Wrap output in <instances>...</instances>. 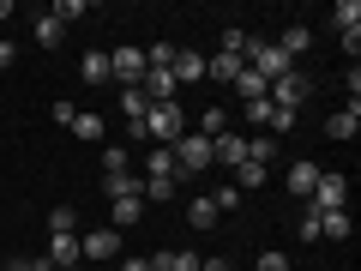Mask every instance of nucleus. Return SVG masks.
<instances>
[{"label":"nucleus","instance_id":"obj_3","mask_svg":"<svg viewBox=\"0 0 361 271\" xmlns=\"http://www.w3.org/2000/svg\"><path fill=\"white\" fill-rule=\"evenodd\" d=\"M247 66H253V73H259V78L271 85V78H283V73H289L295 61H289V54L277 49V42H259V37H253V42H247Z\"/></svg>","mask_w":361,"mask_h":271},{"label":"nucleus","instance_id":"obj_40","mask_svg":"<svg viewBox=\"0 0 361 271\" xmlns=\"http://www.w3.org/2000/svg\"><path fill=\"white\" fill-rule=\"evenodd\" d=\"M0 66H18V49H13V42H0Z\"/></svg>","mask_w":361,"mask_h":271},{"label":"nucleus","instance_id":"obj_31","mask_svg":"<svg viewBox=\"0 0 361 271\" xmlns=\"http://www.w3.org/2000/svg\"><path fill=\"white\" fill-rule=\"evenodd\" d=\"M151 271H199V259H193V253H157Z\"/></svg>","mask_w":361,"mask_h":271},{"label":"nucleus","instance_id":"obj_35","mask_svg":"<svg viewBox=\"0 0 361 271\" xmlns=\"http://www.w3.org/2000/svg\"><path fill=\"white\" fill-rule=\"evenodd\" d=\"M295 229H301V241H319V217H313L307 205H301V223H295Z\"/></svg>","mask_w":361,"mask_h":271},{"label":"nucleus","instance_id":"obj_32","mask_svg":"<svg viewBox=\"0 0 361 271\" xmlns=\"http://www.w3.org/2000/svg\"><path fill=\"white\" fill-rule=\"evenodd\" d=\"M145 109H151V103H145V90H139V85H133V90H121V115H127V121H139Z\"/></svg>","mask_w":361,"mask_h":271},{"label":"nucleus","instance_id":"obj_4","mask_svg":"<svg viewBox=\"0 0 361 271\" xmlns=\"http://www.w3.org/2000/svg\"><path fill=\"white\" fill-rule=\"evenodd\" d=\"M169 151H175V175H199V169H211V139H199V133H180Z\"/></svg>","mask_w":361,"mask_h":271},{"label":"nucleus","instance_id":"obj_26","mask_svg":"<svg viewBox=\"0 0 361 271\" xmlns=\"http://www.w3.org/2000/svg\"><path fill=\"white\" fill-rule=\"evenodd\" d=\"M145 175H175V151H169V145H151V157H145Z\"/></svg>","mask_w":361,"mask_h":271},{"label":"nucleus","instance_id":"obj_42","mask_svg":"<svg viewBox=\"0 0 361 271\" xmlns=\"http://www.w3.org/2000/svg\"><path fill=\"white\" fill-rule=\"evenodd\" d=\"M199 271H229V265H223V259H199Z\"/></svg>","mask_w":361,"mask_h":271},{"label":"nucleus","instance_id":"obj_16","mask_svg":"<svg viewBox=\"0 0 361 271\" xmlns=\"http://www.w3.org/2000/svg\"><path fill=\"white\" fill-rule=\"evenodd\" d=\"M139 199H145V205H169V199H175V175H145Z\"/></svg>","mask_w":361,"mask_h":271},{"label":"nucleus","instance_id":"obj_11","mask_svg":"<svg viewBox=\"0 0 361 271\" xmlns=\"http://www.w3.org/2000/svg\"><path fill=\"white\" fill-rule=\"evenodd\" d=\"M337 30H343V42H349V54H355V42H361V6L355 0H337Z\"/></svg>","mask_w":361,"mask_h":271},{"label":"nucleus","instance_id":"obj_22","mask_svg":"<svg viewBox=\"0 0 361 271\" xmlns=\"http://www.w3.org/2000/svg\"><path fill=\"white\" fill-rule=\"evenodd\" d=\"M61 37H66V25H61L54 13H42V18H37V49H61Z\"/></svg>","mask_w":361,"mask_h":271},{"label":"nucleus","instance_id":"obj_13","mask_svg":"<svg viewBox=\"0 0 361 271\" xmlns=\"http://www.w3.org/2000/svg\"><path fill=\"white\" fill-rule=\"evenodd\" d=\"M145 217V199H109V229H133Z\"/></svg>","mask_w":361,"mask_h":271},{"label":"nucleus","instance_id":"obj_36","mask_svg":"<svg viewBox=\"0 0 361 271\" xmlns=\"http://www.w3.org/2000/svg\"><path fill=\"white\" fill-rule=\"evenodd\" d=\"M127 163H133V157L121 151V145H109V157H103V175H115V169H127Z\"/></svg>","mask_w":361,"mask_h":271},{"label":"nucleus","instance_id":"obj_10","mask_svg":"<svg viewBox=\"0 0 361 271\" xmlns=\"http://www.w3.org/2000/svg\"><path fill=\"white\" fill-rule=\"evenodd\" d=\"M139 90H145V103H175V97H180V85H175L169 73H145Z\"/></svg>","mask_w":361,"mask_h":271},{"label":"nucleus","instance_id":"obj_38","mask_svg":"<svg viewBox=\"0 0 361 271\" xmlns=\"http://www.w3.org/2000/svg\"><path fill=\"white\" fill-rule=\"evenodd\" d=\"M54 18H61V25H66V18H85V0H61V6H54Z\"/></svg>","mask_w":361,"mask_h":271},{"label":"nucleus","instance_id":"obj_19","mask_svg":"<svg viewBox=\"0 0 361 271\" xmlns=\"http://www.w3.org/2000/svg\"><path fill=\"white\" fill-rule=\"evenodd\" d=\"M319 241H349V211H319Z\"/></svg>","mask_w":361,"mask_h":271},{"label":"nucleus","instance_id":"obj_1","mask_svg":"<svg viewBox=\"0 0 361 271\" xmlns=\"http://www.w3.org/2000/svg\"><path fill=\"white\" fill-rule=\"evenodd\" d=\"M133 133L151 139V145H175L180 133H187V109H180V103H151L139 121H133Z\"/></svg>","mask_w":361,"mask_h":271},{"label":"nucleus","instance_id":"obj_12","mask_svg":"<svg viewBox=\"0 0 361 271\" xmlns=\"http://www.w3.org/2000/svg\"><path fill=\"white\" fill-rule=\"evenodd\" d=\"M241 73H247V61H235V54H223V49L205 61V78H217V85H235Z\"/></svg>","mask_w":361,"mask_h":271},{"label":"nucleus","instance_id":"obj_2","mask_svg":"<svg viewBox=\"0 0 361 271\" xmlns=\"http://www.w3.org/2000/svg\"><path fill=\"white\" fill-rule=\"evenodd\" d=\"M307 211L313 217H319V211H349V181L319 169V181H313V193H307Z\"/></svg>","mask_w":361,"mask_h":271},{"label":"nucleus","instance_id":"obj_9","mask_svg":"<svg viewBox=\"0 0 361 271\" xmlns=\"http://www.w3.org/2000/svg\"><path fill=\"white\" fill-rule=\"evenodd\" d=\"M211 163H235L241 169L247 163V139L241 133H217V139H211Z\"/></svg>","mask_w":361,"mask_h":271},{"label":"nucleus","instance_id":"obj_7","mask_svg":"<svg viewBox=\"0 0 361 271\" xmlns=\"http://www.w3.org/2000/svg\"><path fill=\"white\" fill-rule=\"evenodd\" d=\"M109 78H121V85H139V78H145V49H115V54H109Z\"/></svg>","mask_w":361,"mask_h":271},{"label":"nucleus","instance_id":"obj_25","mask_svg":"<svg viewBox=\"0 0 361 271\" xmlns=\"http://www.w3.org/2000/svg\"><path fill=\"white\" fill-rule=\"evenodd\" d=\"M187 223H193V229H211V223H217V205H211V193H199L193 205H187Z\"/></svg>","mask_w":361,"mask_h":271},{"label":"nucleus","instance_id":"obj_21","mask_svg":"<svg viewBox=\"0 0 361 271\" xmlns=\"http://www.w3.org/2000/svg\"><path fill=\"white\" fill-rule=\"evenodd\" d=\"M247 163H277V139H271V133H253V139H247Z\"/></svg>","mask_w":361,"mask_h":271},{"label":"nucleus","instance_id":"obj_20","mask_svg":"<svg viewBox=\"0 0 361 271\" xmlns=\"http://www.w3.org/2000/svg\"><path fill=\"white\" fill-rule=\"evenodd\" d=\"M78 78H85V85H109V54L103 49L85 54V61H78Z\"/></svg>","mask_w":361,"mask_h":271},{"label":"nucleus","instance_id":"obj_14","mask_svg":"<svg viewBox=\"0 0 361 271\" xmlns=\"http://www.w3.org/2000/svg\"><path fill=\"white\" fill-rule=\"evenodd\" d=\"M139 187H145V181L133 175V169H115V175H103V193H109V199H139Z\"/></svg>","mask_w":361,"mask_h":271},{"label":"nucleus","instance_id":"obj_30","mask_svg":"<svg viewBox=\"0 0 361 271\" xmlns=\"http://www.w3.org/2000/svg\"><path fill=\"white\" fill-rule=\"evenodd\" d=\"M0 271H54L42 253H18V259H0Z\"/></svg>","mask_w":361,"mask_h":271},{"label":"nucleus","instance_id":"obj_27","mask_svg":"<svg viewBox=\"0 0 361 271\" xmlns=\"http://www.w3.org/2000/svg\"><path fill=\"white\" fill-rule=\"evenodd\" d=\"M73 133H78L85 145H97V139H103V115H85V109H78V115H73Z\"/></svg>","mask_w":361,"mask_h":271},{"label":"nucleus","instance_id":"obj_23","mask_svg":"<svg viewBox=\"0 0 361 271\" xmlns=\"http://www.w3.org/2000/svg\"><path fill=\"white\" fill-rule=\"evenodd\" d=\"M307 42H313V37H307V25H289L283 37H277V49H283L289 61H301V54H307Z\"/></svg>","mask_w":361,"mask_h":271},{"label":"nucleus","instance_id":"obj_39","mask_svg":"<svg viewBox=\"0 0 361 271\" xmlns=\"http://www.w3.org/2000/svg\"><path fill=\"white\" fill-rule=\"evenodd\" d=\"M259 271H289V253H259Z\"/></svg>","mask_w":361,"mask_h":271},{"label":"nucleus","instance_id":"obj_33","mask_svg":"<svg viewBox=\"0 0 361 271\" xmlns=\"http://www.w3.org/2000/svg\"><path fill=\"white\" fill-rule=\"evenodd\" d=\"M235 187H241V193H247V187H265V169H259V163H241V169H235Z\"/></svg>","mask_w":361,"mask_h":271},{"label":"nucleus","instance_id":"obj_43","mask_svg":"<svg viewBox=\"0 0 361 271\" xmlns=\"http://www.w3.org/2000/svg\"><path fill=\"white\" fill-rule=\"evenodd\" d=\"M61 271H85V265H61Z\"/></svg>","mask_w":361,"mask_h":271},{"label":"nucleus","instance_id":"obj_5","mask_svg":"<svg viewBox=\"0 0 361 271\" xmlns=\"http://www.w3.org/2000/svg\"><path fill=\"white\" fill-rule=\"evenodd\" d=\"M265 97H271V109H289V115H295V109H301V97H307V78H301V66H289L283 78H271V90H265Z\"/></svg>","mask_w":361,"mask_h":271},{"label":"nucleus","instance_id":"obj_37","mask_svg":"<svg viewBox=\"0 0 361 271\" xmlns=\"http://www.w3.org/2000/svg\"><path fill=\"white\" fill-rule=\"evenodd\" d=\"M235 199H241V187H235V181H229V187H217V193H211V205H217V211H229Z\"/></svg>","mask_w":361,"mask_h":271},{"label":"nucleus","instance_id":"obj_15","mask_svg":"<svg viewBox=\"0 0 361 271\" xmlns=\"http://www.w3.org/2000/svg\"><path fill=\"white\" fill-rule=\"evenodd\" d=\"M42 259H49L54 271H61V265H78V235H49V253H42Z\"/></svg>","mask_w":361,"mask_h":271},{"label":"nucleus","instance_id":"obj_34","mask_svg":"<svg viewBox=\"0 0 361 271\" xmlns=\"http://www.w3.org/2000/svg\"><path fill=\"white\" fill-rule=\"evenodd\" d=\"M247 42H253L247 30H223V54H235V61H247Z\"/></svg>","mask_w":361,"mask_h":271},{"label":"nucleus","instance_id":"obj_18","mask_svg":"<svg viewBox=\"0 0 361 271\" xmlns=\"http://www.w3.org/2000/svg\"><path fill=\"white\" fill-rule=\"evenodd\" d=\"M313 181H319V163H289V193L295 199L313 193Z\"/></svg>","mask_w":361,"mask_h":271},{"label":"nucleus","instance_id":"obj_6","mask_svg":"<svg viewBox=\"0 0 361 271\" xmlns=\"http://www.w3.org/2000/svg\"><path fill=\"white\" fill-rule=\"evenodd\" d=\"M115 253H121V229H109V223L78 235V259H115Z\"/></svg>","mask_w":361,"mask_h":271},{"label":"nucleus","instance_id":"obj_24","mask_svg":"<svg viewBox=\"0 0 361 271\" xmlns=\"http://www.w3.org/2000/svg\"><path fill=\"white\" fill-rule=\"evenodd\" d=\"M187 133H199V139H217V133H229V115H223V109H205V115H199V127H187Z\"/></svg>","mask_w":361,"mask_h":271},{"label":"nucleus","instance_id":"obj_28","mask_svg":"<svg viewBox=\"0 0 361 271\" xmlns=\"http://www.w3.org/2000/svg\"><path fill=\"white\" fill-rule=\"evenodd\" d=\"M49 235H78V211H73V205L49 211Z\"/></svg>","mask_w":361,"mask_h":271},{"label":"nucleus","instance_id":"obj_8","mask_svg":"<svg viewBox=\"0 0 361 271\" xmlns=\"http://www.w3.org/2000/svg\"><path fill=\"white\" fill-rule=\"evenodd\" d=\"M169 78H175V85H199V78H205V54L175 49V66H169Z\"/></svg>","mask_w":361,"mask_h":271},{"label":"nucleus","instance_id":"obj_29","mask_svg":"<svg viewBox=\"0 0 361 271\" xmlns=\"http://www.w3.org/2000/svg\"><path fill=\"white\" fill-rule=\"evenodd\" d=\"M235 90H241L247 103H259V97H265V90H271V85H265V78H259V73H253V66H247V73H241V78H235Z\"/></svg>","mask_w":361,"mask_h":271},{"label":"nucleus","instance_id":"obj_41","mask_svg":"<svg viewBox=\"0 0 361 271\" xmlns=\"http://www.w3.org/2000/svg\"><path fill=\"white\" fill-rule=\"evenodd\" d=\"M121 271H151V259H127V265H121Z\"/></svg>","mask_w":361,"mask_h":271},{"label":"nucleus","instance_id":"obj_17","mask_svg":"<svg viewBox=\"0 0 361 271\" xmlns=\"http://www.w3.org/2000/svg\"><path fill=\"white\" fill-rule=\"evenodd\" d=\"M325 133H331V139H355V133H361V103H349L343 115H331V121H325Z\"/></svg>","mask_w":361,"mask_h":271}]
</instances>
